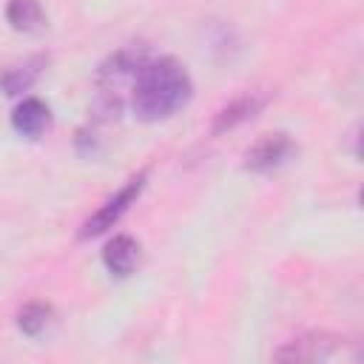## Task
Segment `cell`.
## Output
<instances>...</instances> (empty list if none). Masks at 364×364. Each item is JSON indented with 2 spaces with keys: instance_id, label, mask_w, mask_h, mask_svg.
I'll return each mask as SVG.
<instances>
[{
  "instance_id": "1",
  "label": "cell",
  "mask_w": 364,
  "mask_h": 364,
  "mask_svg": "<svg viewBox=\"0 0 364 364\" xmlns=\"http://www.w3.org/2000/svg\"><path fill=\"white\" fill-rule=\"evenodd\" d=\"M193 82L185 65L173 57H148L131 82V108L145 122H159L176 114L191 100Z\"/></svg>"
},
{
  "instance_id": "2",
  "label": "cell",
  "mask_w": 364,
  "mask_h": 364,
  "mask_svg": "<svg viewBox=\"0 0 364 364\" xmlns=\"http://www.w3.org/2000/svg\"><path fill=\"white\" fill-rule=\"evenodd\" d=\"M145 179H148V171H139V173L131 176L111 199H105V202L85 219V225H82V230H80V239H94V236L111 230V228L128 213V208L139 199V193H142V188H145Z\"/></svg>"
},
{
  "instance_id": "3",
  "label": "cell",
  "mask_w": 364,
  "mask_h": 364,
  "mask_svg": "<svg viewBox=\"0 0 364 364\" xmlns=\"http://www.w3.org/2000/svg\"><path fill=\"white\" fill-rule=\"evenodd\" d=\"M296 154V142L287 134H264L256 145L247 148L245 154V168L253 173H270L276 168H282L290 156Z\"/></svg>"
},
{
  "instance_id": "4",
  "label": "cell",
  "mask_w": 364,
  "mask_h": 364,
  "mask_svg": "<svg viewBox=\"0 0 364 364\" xmlns=\"http://www.w3.org/2000/svg\"><path fill=\"white\" fill-rule=\"evenodd\" d=\"M338 347H344V338L330 336V333H310V336L287 341L282 350H276V358L279 361H324Z\"/></svg>"
},
{
  "instance_id": "5",
  "label": "cell",
  "mask_w": 364,
  "mask_h": 364,
  "mask_svg": "<svg viewBox=\"0 0 364 364\" xmlns=\"http://www.w3.org/2000/svg\"><path fill=\"white\" fill-rule=\"evenodd\" d=\"M139 259H142V247H139V242H136L134 236H128V233L114 236V239L102 247V264H105V270H108L111 276H119V279L131 276V273L136 270Z\"/></svg>"
},
{
  "instance_id": "6",
  "label": "cell",
  "mask_w": 364,
  "mask_h": 364,
  "mask_svg": "<svg viewBox=\"0 0 364 364\" xmlns=\"http://www.w3.org/2000/svg\"><path fill=\"white\" fill-rule=\"evenodd\" d=\"M46 65H48V57L46 54H31L23 63H14V65L3 68L0 71V91L9 94V97H17V94L28 91L40 80V74L46 71Z\"/></svg>"
},
{
  "instance_id": "7",
  "label": "cell",
  "mask_w": 364,
  "mask_h": 364,
  "mask_svg": "<svg viewBox=\"0 0 364 364\" xmlns=\"http://www.w3.org/2000/svg\"><path fill=\"white\" fill-rule=\"evenodd\" d=\"M51 125V108L48 102H43L40 97H26L14 111H11V128L20 136L37 139L43 131H48Z\"/></svg>"
},
{
  "instance_id": "8",
  "label": "cell",
  "mask_w": 364,
  "mask_h": 364,
  "mask_svg": "<svg viewBox=\"0 0 364 364\" xmlns=\"http://www.w3.org/2000/svg\"><path fill=\"white\" fill-rule=\"evenodd\" d=\"M264 97H256V94H245V97H239V100H233V102H228L216 117H213V134H222V131H230V128H236L239 122H247V119H253L262 108H264Z\"/></svg>"
},
{
  "instance_id": "9",
  "label": "cell",
  "mask_w": 364,
  "mask_h": 364,
  "mask_svg": "<svg viewBox=\"0 0 364 364\" xmlns=\"http://www.w3.org/2000/svg\"><path fill=\"white\" fill-rule=\"evenodd\" d=\"M6 20L14 31H26V34L46 28V11H43L40 0H9Z\"/></svg>"
},
{
  "instance_id": "10",
  "label": "cell",
  "mask_w": 364,
  "mask_h": 364,
  "mask_svg": "<svg viewBox=\"0 0 364 364\" xmlns=\"http://www.w3.org/2000/svg\"><path fill=\"white\" fill-rule=\"evenodd\" d=\"M51 316H54L51 304H46V301H28V304L17 313V327H20V333L37 338V336L51 324Z\"/></svg>"
},
{
  "instance_id": "11",
  "label": "cell",
  "mask_w": 364,
  "mask_h": 364,
  "mask_svg": "<svg viewBox=\"0 0 364 364\" xmlns=\"http://www.w3.org/2000/svg\"><path fill=\"white\" fill-rule=\"evenodd\" d=\"M77 151L82 154V156H94L97 154V136L91 134V131H77Z\"/></svg>"
}]
</instances>
